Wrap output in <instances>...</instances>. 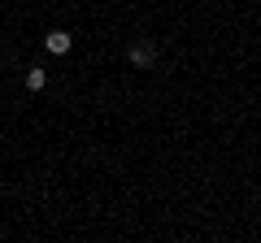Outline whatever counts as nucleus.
<instances>
[{"label": "nucleus", "instance_id": "nucleus-1", "mask_svg": "<svg viewBox=\"0 0 261 243\" xmlns=\"http://www.w3.org/2000/svg\"><path fill=\"white\" fill-rule=\"evenodd\" d=\"M152 61H157V44H152V39H135V44H130V66L152 70Z\"/></svg>", "mask_w": 261, "mask_h": 243}, {"label": "nucleus", "instance_id": "nucleus-2", "mask_svg": "<svg viewBox=\"0 0 261 243\" xmlns=\"http://www.w3.org/2000/svg\"><path fill=\"white\" fill-rule=\"evenodd\" d=\"M70 44H74L70 31H48V35H44V48H48L53 56H65V52H70Z\"/></svg>", "mask_w": 261, "mask_h": 243}, {"label": "nucleus", "instance_id": "nucleus-3", "mask_svg": "<svg viewBox=\"0 0 261 243\" xmlns=\"http://www.w3.org/2000/svg\"><path fill=\"white\" fill-rule=\"evenodd\" d=\"M44 83H48V74H44V70H27V87H31V92H44Z\"/></svg>", "mask_w": 261, "mask_h": 243}]
</instances>
